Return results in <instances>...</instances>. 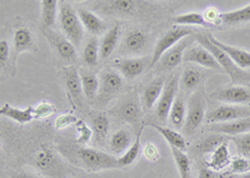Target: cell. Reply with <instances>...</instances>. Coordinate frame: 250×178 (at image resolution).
I'll return each mask as SVG.
<instances>
[{
  "instance_id": "cell-24",
  "label": "cell",
  "mask_w": 250,
  "mask_h": 178,
  "mask_svg": "<svg viewBox=\"0 0 250 178\" xmlns=\"http://www.w3.org/2000/svg\"><path fill=\"white\" fill-rule=\"evenodd\" d=\"M80 82H82L83 94L85 95L88 101H94L99 90V77L94 72L82 69L79 72Z\"/></svg>"
},
{
  "instance_id": "cell-5",
  "label": "cell",
  "mask_w": 250,
  "mask_h": 178,
  "mask_svg": "<svg viewBox=\"0 0 250 178\" xmlns=\"http://www.w3.org/2000/svg\"><path fill=\"white\" fill-rule=\"evenodd\" d=\"M194 38L199 42L200 45L204 46L207 50H209V52L211 53V55L215 58V61L218 62V64L220 66L223 72L227 73V74L231 78V81L238 82L239 79H242V78L247 79V74H245L244 72H242V70L230 61V58L228 57V55L223 52L222 49L218 48L216 45H214V44L209 41L208 34H196Z\"/></svg>"
},
{
  "instance_id": "cell-18",
  "label": "cell",
  "mask_w": 250,
  "mask_h": 178,
  "mask_svg": "<svg viewBox=\"0 0 250 178\" xmlns=\"http://www.w3.org/2000/svg\"><path fill=\"white\" fill-rule=\"evenodd\" d=\"M62 74H64L65 88L68 90L69 95L74 101V103L80 106L83 102V88L79 72L77 70V68L70 66L62 69Z\"/></svg>"
},
{
  "instance_id": "cell-1",
  "label": "cell",
  "mask_w": 250,
  "mask_h": 178,
  "mask_svg": "<svg viewBox=\"0 0 250 178\" xmlns=\"http://www.w3.org/2000/svg\"><path fill=\"white\" fill-rule=\"evenodd\" d=\"M75 161L84 170L91 171V172H98L103 170H114L119 168L118 164V158L113 155H109L103 151L90 148L85 146H78L74 151Z\"/></svg>"
},
{
  "instance_id": "cell-43",
  "label": "cell",
  "mask_w": 250,
  "mask_h": 178,
  "mask_svg": "<svg viewBox=\"0 0 250 178\" xmlns=\"http://www.w3.org/2000/svg\"><path fill=\"white\" fill-rule=\"evenodd\" d=\"M55 112V107L48 102H42V103L33 106V113L34 118H45Z\"/></svg>"
},
{
  "instance_id": "cell-7",
  "label": "cell",
  "mask_w": 250,
  "mask_h": 178,
  "mask_svg": "<svg viewBox=\"0 0 250 178\" xmlns=\"http://www.w3.org/2000/svg\"><path fill=\"white\" fill-rule=\"evenodd\" d=\"M191 34H193V30L187 28V26H174L173 29L168 30V32L160 38L159 41L156 42L155 46H154L153 57H151V61L149 63L148 69L154 68L165 52H168L169 49L173 48L176 43H179L184 38L190 37Z\"/></svg>"
},
{
  "instance_id": "cell-2",
  "label": "cell",
  "mask_w": 250,
  "mask_h": 178,
  "mask_svg": "<svg viewBox=\"0 0 250 178\" xmlns=\"http://www.w3.org/2000/svg\"><path fill=\"white\" fill-rule=\"evenodd\" d=\"M58 18L66 39L70 41L74 46H79L84 37V28L74 6L68 1H59Z\"/></svg>"
},
{
  "instance_id": "cell-19",
  "label": "cell",
  "mask_w": 250,
  "mask_h": 178,
  "mask_svg": "<svg viewBox=\"0 0 250 178\" xmlns=\"http://www.w3.org/2000/svg\"><path fill=\"white\" fill-rule=\"evenodd\" d=\"M78 17H79L80 22H82L83 28H85L89 33L95 37V35H100L104 33L106 28V24L104 23L102 18L98 17L97 14H94L86 8H78L77 10Z\"/></svg>"
},
{
  "instance_id": "cell-4",
  "label": "cell",
  "mask_w": 250,
  "mask_h": 178,
  "mask_svg": "<svg viewBox=\"0 0 250 178\" xmlns=\"http://www.w3.org/2000/svg\"><path fill=\"white\" fill-rule=\"evenodd\" d=\"M205 110H207V101L203 90L193 93L189 98L187 106V117H185L184 132L191 134L200 127L205 119Z\"/></svg>"
},
{
  "instance_id": "cell-25",
  "label": "cell",
  "mask_w": 250,
  "mask_h": 178,
  "mask_svg": "<svg viewBox=\"0 0 250 178\" xmlns=\"http://www.w3.org/2000/svg\"><path fill=\"white\" fill-rule=\"evenodd\" d=\"M165 83L163 78H155L144 89V92H143V106L145 107V110H151L155 106L156 102L159 101Z\"/></svg>"
},
{
  "instance_id": "cell-41",
  "label": "cell",
  "mask_w": 250,
  "mask_h": 178,
  "mask_svg": "<svg viewBox=\"0 0 250 178\" xmlns=\"http://www.w3.org/2000/svg\"><path fill=\"white\" fill-rule=\"evenodd\" d=\"M229 168H230V172L234 173V175H244V173L250 172V159L242 157V156L231 158Z\"/></svg>"
},
{
  "instance_id": "cell-28",
  "label": "cell",
  "mask_w": 250,
  "mask_h": 178,
  "mask_svg": "<svg viewBox=\"0 0 250 178\" xmlns=\"http://www.w3.org/2000/svg\"><path fill=\"white\" fill-rule=\"evenodd\" d=\"M146 126L153 127L154 130L158 131L165 138V141L168 142L170 147H175L178 150L185 151V148H187V141H185V138L179 132H176L175 130H171V128H168V127H163L155 123H149Z\"/></svg>"
},
{
  "instance_id": "cell-22",
  "label": "cell",
  "mask_w": 250,
  "mask_h": 178,
  "mask_svg": "<svg viewBox=\"0 0 250 178\" xmlns=\"http://www.w3.org/2000/svg\"><path fill=\"white\" fill-rule=\"evenodd\" d=\"M120 37V26L118 24H115L114 26H111L108 32L104 34L102 42L99 44V57L102 59H106V58L110 57L113 54V52L115 50L118 45V41H119Z\"/></svg>"
},
{
  "instance_id": "cell-9",
  "label": "cell",
  "mask_w": 250,
  "mask_h": 178,
  "mask_svg": "<svg viewBox=\"0 0 250 178\" xmlns=\"http://www.w3.org/2000/svg\"><path fill=\"white\" fill-rule=\"evenodd\" d=\"M250 118V107H240L234 104H223L216 107L205 115V121L209 124L223 123V122L238 121Z\"/></svg>"
},
{
  "instance_id": "cell-31",
  "label": "cell",
  "mask_w": 250,
  "mask_h": 178,
  "mask_svg": "<svg viewBox=\"0 0 250 178\" xmlns=\"http://www.w3.org/2000/svg\"><path fill=\"white\" fill-rule=\"evenodd\" d=\"M131 146V134L128 130H122L117 131L110 137V141H109V147H110V151L115 155H120V153L125 152L128 150L129 147Z\"/></svg>"
},
{
  "instance_id": "cell-20",
  "label": "cell",
  "mask_w": 250,
  "mask_h": 178,
  "mask_svg": "<svg viewBox=\"0 0 250 178\" xmlns=\"http://www.w3.org/2000/svg\"><path fill=\"white\" fill-rule=\"evenodd\" d=\"M117 67L125 79L131 81L144 73L146 63H145L144 58H128V59L118 61Z\"/></svg>"
},
{
  "instance_id": "cell-50",
  "label": "cell",
  "mask_w": 250,
  "mask_h": 178,
  "mask_svg": "<svg viewBox=\"0 0 250 178\" xmlns=\"http://www.w3.org/2000/svg\"><path fill=\"white\" fill-rule=\"evenodd\" d=\"M238 178H250V172L244 173V175H240Z\"/></svg>"
},
{
  "instance_id": "cell-39",
  "label": "cell",
  "mask_w": 250,
  "mask_h": 178,
  "mask_svg": "<svg viewBox=\"0 0 250 178\" xmlns=\"http://www.w3.org/2000/svg\"><path fill=\"white\" fill-rule=\"evenodd\" d=\"M233 143L235 144V148L238 151L239 156L250 159V132L244 133V134L230 137Z\"/></svg>"
},
{
  "instance_id": "cell-27",
  "label": "cell",
  "mask_w": 250,
  "mask_h": 178,
  "mask_svg": "<svg viewBox=\"0 0 250 178\" xmlns=\"http://www.w3.org/2000/svg\"><path fill=\"white\" fill-rule=\"evenodd\" d=\"M145 124L143 127H140L139 133H138L135 141L131 143V146L129 147L128 150L125 151L124 155H122V157L118 158V164H119V168H126V167L131 166L134 162L137 161V158L139 157L140 150H142V133L144 130Z\"/></svg>"
},
{
  "instance_id": "cell-38",
  "label": "cell",
  "mask_w": 250,
  "mask_h": 178,
  "mask_svg": "<svg viewBox=\"0 0 250 178\" xmlns=\"http://www.w3.org/2000/svg\"><path fill=\"white\" fill-rule=\"evenodd\" d=\"M203 78H204V74L200 70L194 68H188L185 69L182 78L179 79V84H182L183 88L187 89V90H190V89H194L195 87L199 86L200 82L203 81Z\"/></svg>"
},
{
  "instance_id": "cell-49",
  "label": "cell",
  "mask_w": 250,
  "mask_h": 178,
  "mask_svg": "<svg viewBox=\"0 0 250 178\" xmlns=\"http://www.w3.org/2000/svg\"><path fill=\"white\" fill-rule=\"evenodd\" d=\"M13 178H39V177H37V176H34V175H31V173L21 172V173H18V175H15Z\"/></svg>"
},
{
  "instance_id": "cell-51",
  "label": "cell",
  "mask_w": 250,
  "mask_h": 178,
  "mask_svg": "<svg viewBox=\"0 0 250 178\" xmlns=\"http://www.w3.org/2000/svg\"><path fill=\"white\" fill-rule=\"evenodd\" d=\"M247 81H250V73H248L247 74Z\"/></svg>"
},
{
  "instance_id": "cell-42",
  "label": "cell",
  "mask_w": 250,
  "mask_h": 178,
  "mask_svg": "<svg viewBox=\"0 0 250 178\" xmlns=\"http://www.w3.org/2000/svg\"><path fill=\"white\" fill-rule=\"evenodd\" d=\"M109 4L117 14L129 15L133 14L134 10H135V3L131 0H115V1H110Z\"/></svg>"
},
{
  "instance_id": "cell-46",
  "label": "cell",
  "mask_w": 250,
  "mask_h": 178,
  "mask_svg": "<svg viewBox=\"0 0 250 178\" xmlns=\"http://www.w3.org/2000/svg\"><path fill=\"white\" fill-rule=\"evenodd\" d=\"M220 14H222V13H219L218 9L210 6V8H208L207 10H205V13L203 15H204V18L209 22V23L219 24V18H220Z\"/></svg>"
},
{
  "instance_id": "cell-45",
  "label": "cell",
  "mask_w": 250,
  "mask_h": 178,
  "mask_svg": "<svg viewBox=\"0 0 250 178\" xmlns=\"http://www.w3.org/2000/svg\"><path fill=\"white\" fill-rule=\"evenodd\" d=\"M9 54H10V49H9V43L6 41H0V67L4 68L9 61Z\"/></svg>"
},
{
  "instance_id": "cell-30",
  "label": "cell",
  "mask_w": 250,
  "mask_h": 178,
  "mask_svg": "<svg viewBox=\"0 0 250 178\" xmlns=\"http://www.w3.org/2000/svg\"><path fill=\"white\" fill-rule=\"evenodd\" d=\"M91 127H93L91 130H93V133L95 134L97 141L99 143H103V141L108 135L109 128H110V122H109L108 115L103 112L94 113L91 115Z\"/></svg>"
},
{
  "instance_id": "cell-48",
  "label": "cell",
  "mask_w": 250,
  "mask_h": 178,
  "mask_svg": "<svg viewBox=\"0 0 250 178\" xmlns=\"http://www.w3.org/2000/svg\"><path fill=\"white\" fill-rule=\"evenodd\" d=\"M198 178H220L218 172H214L213 170L208 168V167H203L200 168L199 173H198Z\"/></svg>"
},
{
  "instance_id": "cell-15",
  "label": "cell",
  "mask_w": 250,
  "mask_h": 178,
  "mask_svg": "<svg viewBox=\"0 0 250 178\" xmlns=\"http://www.w3.org/2000/svg\"><path fill=\"white\" fill-rule=\"evenodd\" d=\"M208 38H209V41H210L214 45H216L218 48L222 49L223 52L230 58V61L233 62L240 70L250 68V52H247V50H243V49L235 48V46L233 45L223 43V42L218 41L216 38H214L213 35L210 34H208Z\"/></svg>"
},
{
  "instance_id": "cell-10",
  "label": "cell",
  "mask_w": 250,
  "mask_h": 178,
  "mask_svg": "<svg viewBox=\"0 0 250 178\" xmlns=\"http://www.w3.org/2000/svg\"><path fill=\"white\" fill-rule=\"evenodd\" d=\"M194 39H195L194 37L184 38L179 43H176L173 48L169 49L168 52H165L163 57L159 59V62L156 63V70L158 72H167V70H171V69L179 66L183 62L185 50L189 46H191Z\"/></svg>"
},
{
  "instance_id": "cell-8",
  "label": "cell",
  "mask_w": 250,
  "mask_h": 178,
  "mask_svg": "<svg viewBox=\"0 0 250 178\" xmlns=\"http://www.w3.org/2000/svg\"><path fill=\"white\" fill-rule=\"evenodd\" d=\"M42 32H43V34L48 39L53 52L60 59H62L64 62H68V63H73V62L77 61V49H75V46L73 45L70 41L66 39L65 35L60 34V33L55 32L53 29L42 28Z\"/></svg>"
},
{
  "instance_id": "cell-44",
  "label": "cell",
  "mask_w": 250,
  "mask_h": 178,
  "mask_svg": "<svg viewBox=\"0 0 250 178\" xmlns=\"http://www.w3.org/2000/svg\"><path fill=\"white\" fill-rule=\"evenodd\" d=\"M78 122V118L73 114H62L55 119L54 126L57 130H64L66 127L75 126Z\"/></svg>"
},
{
  "instance_id": "cell-14",
  "label": "cell",
  "mask_w": 250,
  "mask_h": 178,
  "mask_svg": "<svg viewBox=\"0 0 250 178\" xmlns=\"http://www.w3.org/2000/svg\"><path fill=\"white\" fill-rule=\"evenodd\" d=\"M207 131L223 135H231V137L244 134V133L250 132V118L223 122V123H211L207 127Z\"/></svg>"
},
{
  "instance_id": "cell-17",
  "label": "cell",
  "mask_w": 250,
  "mask_h": 178,
  "mask_svg": "<svg viewBox=\"0 0 250 178\" xmlns=\"http://www.w3.org/2000/svg\"><path fill=\"white\" fill-rule=\"evenodd\" d=\"M118 115L123 122L131 124V126H137L139 123L140 118H142V107H140V102L137 98V94L126 98L120 104Z\"/></svg>"
},
{
  "instance_id": "cell-23",
  "label": "cell",
  "mask_w": 250,
  "mask_h": 178,
  "mask_svg": "<svg viewBox=\"0 0 250 178\" xmlns=\"http://www.w3.org/2000/svg\"><path fill=\"white\" fill-rule=\"evenodd\" d=\"M0 117H6L20 124H26L34 119L33 106H29L25 110H19L6 103L0 107Z\"/></svg>"
},
{
  "instance_id": "cell-37",
  "label": "cell",
  "mask_w": 250,
  "mask_h": 178,
  "mask_svg": "<svg viewBox=\"0 0 250 178\" xmlns=\"http://www.w3.org/2000/svg\"><path fill=\"white\" fill-rule=\"evenodd\" d=\"M99 59V41L97 37H91L83 50V62L89 67L98 64Z\"/></svg>"
},
{
  "instance_id": "cell-34",
  "label": "cell",
  "mask_w": 250,
  "mask_h": 178,
  "mask_svg": "<svg viewBox=\"0 0 250 178\" xmlns=\"http://www.w3.org/2000/svg\"><path fill=\"white\" fill-rule=\"evenodd\" d=\"M171 155L175 161L180 178H191V161L185 151L178 150L175 147H170Z\"/></svg>"
},
{
  "instance_id": "cell-16",
  "label": "cell",
  "mask_w": 250,
  "mask_h": 178,
  "mask_svg": "<svg viewBox=\"0 0 250 178\" xmlns=\"http://www.w3.org/2000/svg\"><path fill=\"white\" fill-rule=\"evenodd\" d=\"M13 46H14V62H17V58L20 53L38 50L34 35L28 26H18L15 29Z\"/></svg>"
},
{
  "instance_id": "cell-21",
  "label": "cell",
  "mask_w": 250,
  "mask_h": 178,
  "mask_svg": "<svg viewBox=\"0 0 250 178\" xmlns=\"http://www.w3.org/2000/svg\"><path fill=\"white\" fill-rule=\"evenodd\" d=\"M231 161L230 152H229V143L225 141L220 146L211 153V157L208 162V168L213 170L214 172H220V171L225 170L227 167H229Z\"/></svg>"
},
{
  "instance_id": "cell-11",
  "label": "cell",
  "mask_w": 250,
  "mask_h": 178,
  "mask_svg": "<svg viewBox=\"0 0 250 178\" xmlns=\"http://www.w3.org/2000/svg\"><path fill=\"white\" fill-rule=\"evenodd\" d=\"M178 88H179V78L174 75L164 86L162 95L156 104L155 114L160 122H165L169 118V112L178 94Z\"/></svg>"
},
{
  "instance_id": "cell-6",
  "label": "cell",
  "mask_w": 250,
  "mask_h": 178,
  "mask_svg": "<svg viewBox=\"0 0 250 178\" xmlns=\"http://www.w3.org/2000/svg\"><path fill=\"white\" fill-rule=\"evenodd\" d=\"M123 88V78L119 73L106 69L99 77V90L97 95V104L105 107Z\"/></svg>"
},
{
  "instance_id": "cell-40",
  "label": "cell",
  "mask_w": 250,
  "mask_h": 178,
  "mask_svg": "<svg viewBox=\"0 0 250 178\" xmlns=\"http://www.w3.org/2000/svg\"><path fill=\"white\" fill-rule=\"evenodd\" d=\"M75 127H77L78 132L77 144H79V146H85V144H88L91 141V137H93V130L83 119H78V122L75 123Z\"/></svg>"
},
{
  "instance_id": "cell-12",
  "label": "cell",
  "mask_w": 250,
  "mask_h": 178,
  "mask_svg": "<svg viewBox=\"0 0 250 178\" xmlns=\"http://www.w3.org/2000/svg\"><path fill=\"white\" fill-rule=\"evenodd\" d=\"M211 98L227 104H248L250 103V89L245 86H229L220 88L211 93Z\"/></svg>"
},
{
  "instance_id": "cell-35",
  "label": "cell",
  "mask_w": 250,
  "mask_h": 178,
  "mask_svg": "<svg viewBox=\"0 0 250 178\" xmlns=\"http://www.w3.org/2000/svg\"><path fill=\"white\" fill-rule=\"evenodd\" d=\"M124 48L129 53H139L146 45V35L142 30H131L124 41Z\"/></svg>"
},
{
  "instance_id": "cell-26",
  "label": "cell",
  "mask_w": 250,
  "mask_h": 178,
  "mask_svg": "<svg viewBox=\"0 0 250 178\" xmlns=\"http://www.w3.org/2000/svg\"><path fill=\"white\" fill-rule=\"evenodd\" d=\"M42 28L53 29L59 14V1L58 0H42Z\"/></svg>"
},
{
  "instance_id": "cell-33",
  "label": "cell",
  "mask_w": 250,
  "mask_h": 178,
  "mask_svg": "<svg viewBox=\"0 0 250 178\" xmlns=\"http://www.w3.org/2000/svg\"><path fill=\"white\" fill-rule=\"evenodd\" d=\"M225 141H228L225 135L218 134V133H213V134L208 135V137L203 138L202 141H199L195 144V148L194 150L198 153H202V155H208V153H213L214 151L218 148L222 143H224Z\"/></svg>"
},
{
  "instance_id": "cell-13",
  "label": "cell",
  "mask_w": 250,
  "mask_h": 178,
  "mask_svg": "<svg viewBox=\"0 0 250 178\" xmlns=\"http://www.w3.org/2000/svg\"><path fill=\"white\" fill-rule=\"evenodd\" d=\"M183 61L189 62V63L199 64V66L204 67V68L215 69L218 72H223L218 62L215 61V58L211 55V53L207 50L204 46L200 45V44L196 46L191 45L190 48H188L184 53Z\"/></svg>"
},
{
  "instance_id": "cell-36",
  "label": "cell",
  "mask_w": 250,
  "mask_h": 178,
  "mask_svg": "<svg viewBox=\"0 0 250 178\" xmlns=\"http://www.w3.org/2000/svg\"><path fill=\"white\" fill-rule=\"evenodd\" d=\"M185 117H187V106H185L184 99L182 97H176L169 112V119L176 128H182L184 127Z\"/></svg>"
},
{
  "instance_id": "cell-47",
  "label": "cell",
  "mask_w": 250,
  "mask_h": 178,
  "mask_svg": "<svg viewBox=\"0 0 250 178\" xmlns=\"http://www.w3.org/2000/svg\"><path fill=\"white\" fill-rule=\"evenodd\" d=\"M144 155L145 157L148 158V159H150V161H156V159L159 158V151H158L155 144L148 143L145 146Z\"/></svg>"
},
{
  "instance_id": "cell-29",
  "label": "cell",
  "mask_w": 250,
  "mask_h": 178,
  "mask_svg": "<svg viewBox=\"0 0 250 178\" xmlns=\"http://www.w3.org/2000/svg\"><path fill=\"white\" fill-rule=\"evenodd\" d=\"M247 22H250V4L240 9L222 13L219 18V23L225 24V25H234V24L247 23Z\"/></svg>"
},
{
  "instance_id": "cell-3",
  "label": "cell",
  "mask_w": 250,
  "mask_h": 178,
  "mask_svg": "<svg viewBox=\"0 0 250 178\" xmlns=\"http://www.w3.org/2000/svg\"><path fill=\"white\" fill-rule=\"evenodd\" d=\"M34 164L39 171L51 178H65L66 168L57 153L49 147L43 146L38 148L34 153Z\"/></svg>"
},
{
  "instance_id": "cell-32",
  "label": "cell",
  "mask_w": 250,
  "mask_h": 178,
  "mask_svg": "<svg viewBox=\"0 0 250 178\" xmlns=\"http://www.w3.org/2000/svg\"><path fill=\"white\" fill-rule=\"evenodd\" d=\"M173 23L179 26L194 25V26H203V28H210V26H213V24L209 23L202 13H196V12L185 13V14L178 15V17H175L173 19Z\"/></svg>"
}]
</instances>
